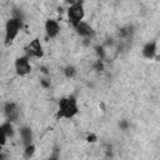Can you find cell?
Instances as JSON below:
<instances>
[{"instance_id": "1", "label": "cell", "mask_w": 160, "mask_h": 160, "mask_svg": "<svg viewBox=\"0 0 160 160\" xmlns=\"http://www.w3.org/2000/svg\"><path fill=\"white\" fill-rule=\"evenodd\" d=\"M78 112H79L78 100L74 95L61 98L58 101V111H56L58 119H71Z\"/></svg>"}, {"instance_id": "2", "label": "cell", "mask_w": 160, "mask_h": 160, "mask_svg": "<svg viewBox=\"0 0 160 160\" xmlns=\"http://www.w3.org/2000/svg\"><path fill=\"white\" fill-rule=\"evenodd\" d=\"M21 28H22V21H21L20 18H11L6 21V24H5V38H4V42H5L6 46H9L14 42V40L19 35Z\"/></svg>"}, {"instance_id": "3", "label": "cell", "mask_w": 160, "mask_h": 160, "mask_svg": "<svg viewBox=\"0 0 160 160\" xmlns=\"http://www.w3.org/2000/svg\"><path fill=\"white\" fill-rule=\"evenodd\" d=\"M84 18H85V9L81 1H75L68 8V19L69 22L72 25V28L78 26L81 21H84Z\"/></svg>"}, {"instance_id": "4", "label": "cell", "mask_w": 160, "mask_h": 160, "mask_svg": "<svg viewBox=\"0 0 160 160\" xmlns=\"http://www.w3.org/2000/svg\"><path fill=\"white\" fill-rule=\"evenodd\" d=\"M25 52L28 58H35V59H40L44 56V49L42 45L40 42V40L38 38H35L34 40H31L26 48H25Z\"/></svg>"}, {"instance_id": "5", "label": "cell", "mask_w": 160, "mask_h": 160, "mask_svg": "<svg viewBox=\"0 0 160 160\" xmlns=\"http://www.w3.org/2000/svg\"><path fill=\"white\" fill-rule=\"evenodd\" d=\"M14 68L19 76H25V75L30 74V71L32 69L31 64H30V58H28L26 55L18 58L14 62Z\"/></svg>"}, {"instance_id": "6", "label": "cell", "mask_w": 160, "mask_h": 160, "mask_svg": "<svg viewBox=\"0 0 160 160\" xmlns=\"http://www.w3.org/2000/svg\"><path fill=\"white\" fill-rule=\"evenodd\" d=\"M4 112H5L8 121H10V122L18 121V119L20 116V109L15 102H6L4 106Z\"/></svg>"}, {"instance_id": "7", "label": "cell", "mask_w": 160, "mask_h": 160, "mask_svg": "<svg viewBox=\"0 0 160 160\" xmlns=\"http://www.w3.org/2000/svg\"><path fill=\"white\" fill-rule=\"evenodd\" d=\"M44 29H45L46 36L50 39H54L60 32V24L54 19H48L44 24Z\"/></svg>"}, {"instance_id": "8", "label": "cell", "mask_w": 160, "mask_h": 160, "mask_svg": "<svg viewBox=\"0 0 160 160\" xmlns=\"http://www.w3.org/2000/svg\"><path fill=\"white\" fill-rule=\"evenodd\" d=\"M74 29L76 30V32H78L80 36H82V38H85V39H91V38L95 35L94 29H92L88 22H85V21H81V22H80L78 26H75Z\"/></svg>"}, {"instance_id": "9", "label": "cell", "mask_w": 160, "mask_h": 160, "mask_svg": "<svg viewBox=\"0 0 160 160\" xmlns=\"http://www.w3.org/2000/svg\"><path fill=\"white\" fill-rule=\"evenodd\" d=\"M158 42H156V40H152V41H149V42H146L145 45H144V48H142V50H141V52H142V56L145 58V59H154L155 56H156V51H158Z\"/></svg>"}, {"instance_id": "10", "label": "cell", "mask_w": 160, "mask_h": 160, "mask_svg": "<svg viewBox=\"0 0 160 160\" xmlns=\"http://www.w3.org/2000/svg\"><path fill=\"white\" fill-rule=\"evenodd\" d=\"M19 132H20V138H21V140H22L24 148H26V146H29V145L32 144L34 134H32V130H31L29 126H22V128H20Z\"/></svg>"}, {"instance_id": "11", "label": "cell", "mask_w": 160, "mask_h": 160, "mask_svg": "<svg viewBox=\"0 0 160 160\" xmlns=\"http://www.w3.org/2000/svg\"><path fill=\"white\" fill-rule=\"evenodd\" d=\"M1 128H2V130H4V132L6 134L8 138H12V136H14L15 130H14V125H12V122H10V121H5L4 124H1Z\"/></svg>"}, {"instance_id": "12", "label": "cell", "mask_w": 160, "mask_h": 160, "mask_svg": "<svg viewBox=\"0 0 160 160\" xmlns=\"http://www.w3.org/2000/svg\"><path fill=\"white\" fill-rule=\"evenodd\" d=\"M64 75L68 79L75 78V75H76V68L74 65H66L65 69H64Z\"/></svg>"}, {"instance_id": "13", "label": "cell", "mask_w": 160, "mask_h": 160, "mask_svg": "<svg viewBox=\"0 0 160 160\" xmlns=\"http://www.w3.org/2000/svg\"><path fill=\"white\" fill-rule=\"evenodd\" d=\"M34 152H35V145H34V144L26 146L25 150H24V155H25L26 159H30V158L34 155Z\"/></svg>"}, {"instance_id": "14", "label": "cell", "mask_w": 160, "mask_h": 160, "mask_svg": "<svg viewBox=\"0 0 160 160\" xmlns=\"http://www.w3.org/2000/svg\"><path fill=\"white\" fill-rule=\"evenodd\" d=\"M6 140H8V136H6V134L4 132V130L0 125V148H2L6 144Z\"/></svg>"}, {"instance_id": "15", "label": "cell", "mask_w": 160, "mask_h": 160, "mask_svg": "<svg viewBox=\"0 0 160 160\" xmlns=\"http://www.w3.org/2000/svg\"><path fill=\"white\" fill-rule=\"evenodd\" d=\"M86 140H88V142H95L96 141V135L95 134H89L86 136Z\"/></svg>"}, {"instance_id": "16", "label": "cell", "mask_w": 160, "mask_h": 160, "mask_svg": "<svg viewBox=\"0 0 160 160\" xmlns=\"http://www.w3.org/2000/svg\"><path fill=\"white\" fill-rule=\"evenodd\" d=\"M94 66H95V69H96L98 71H101V70L104 69V66H102V64H101V61H100V60H98V61L95 62V65H94Z\"/></svg>"}, {"instance_id": "17", "label": "cell", "mask_w": 160, "mask_h": 160, "mask_svg": "<svg viewBox=\"0 0 160 160\" xmlns=\"http://www.w3.org/2000/svg\"><path fill=\"white\" fill-rule=\"evenodd\" d=\"M46 160H59V158H58V154L55 152L52 156H50V158H49V159H46Z\"/></svg>"}, {"instance_id": "18", "label": "cell", "mask_w": 160, "mask_h": 160, "mask_svg": "<svg viewBox=\"0 0 160 160\" xmlns=\"http://www.w3.org/2000/svg\"><path fill=\"white\" fill-rule=\"evenodd\" d=\"M0 160H4V156H2V154L0 152Z\"/></svg>"}]
</instances>
